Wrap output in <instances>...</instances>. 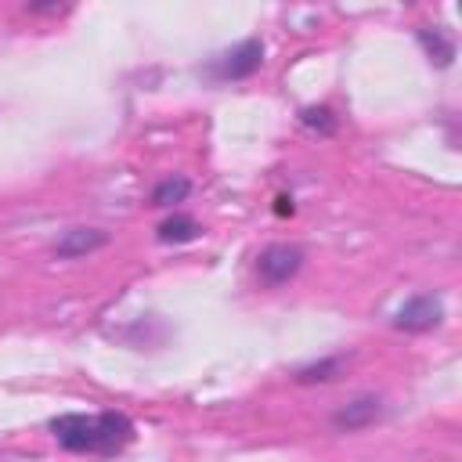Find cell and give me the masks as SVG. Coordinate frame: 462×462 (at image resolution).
<instances>
[{"mask_svg":"<svg viewBox=\"0 0 462 462\" xmlns=\"http://www.w3.org/2000/svg\"><path fill=\"white\" fill-rule=\"evenodd\" d=\"M274 213H278V217H292V213H296L292 195H278V199H274Z\"/></svg>","mask_w":462,"mask_h":462,"instance_id":"4fadbf2b","label":"cell"},{"mask_svg":"<svg viewBox=\"0 0 462 462\" xmlns=\"http://www.w3.org/2000/svg\"><path fill=\"white\" fill-rule=\"evenodd\" d=\"M386 415H390V404L379 393H357L343 408H336L328 415V422H332L336 433H357V430H368V426L383 422Z\"/></svg>","mask_w":462,"mask_h":462,"instance_id":"5b68a950","label":"cell"},{"mask_svg":"<svg viewBox=\"0 0 462 462\" xmlns=\"http://www.w3.org/2000/svg\"><path fill=\"white\" fill-rule=\"evenodd\" d=\"M260 69H263V40L260 36H245L235 47L213 54L199 72L209 83H242V79H253Z\"/></svg>","mask_w":462,"mask_h":462,"instance_id":"7a4b0ae2","label":"cell"},{"mask_svg":"<svg viewBox=\"0 0 462 462\" xmlns=\"http://www.w3.org/2000/svg\"><path fill=\"white\" fill-rule=\"evenodd\" d=\"M390 325L397 332H408V336H426V332L444 325V300L437 292H415L393 310Z\"/></svg>","mask_w":462,"mask_h":462,"instance_id":"277c9868","label":"cell"},{"mask_svg":"<svg viewBox=\"0 0 462 462\" xmlns=\"http://www.w3.org/2000/svg\"><path fill=\"white\" fill-rule=\"evenodd\" d=\"M51 437L58 440L61 451L69 455H97V458H112L123 448H130L134 440V419L126 411L116 408H101V411H61L47 422Z\"/></svg>","mask_w":462,"mask_h":462,"instance_id":"6da1fadb","label":"cell"},{"mask_svg":"<svg viewBox=\"0 0 462 462\" xmlns=\"http://www.w3.org/2000/svg\"><path fill=\"white\" fill-rule=\"evenodd\" d=\"M300 126L318 134V137H332L339 130V116L332 105H303L300 108Z\"/></svg>","mask_w":462,"mask_h":462,"instance_id":"8fae6325","label":"cell"},{"mask_svg":"<svg viewBox=\"0 0 462 462\" xmlns=\"http://www.w3.org/2000/svg\"><path fill=\"white\" fill-rule=\"evenodd\" d=\"M29 14H65L69 7L65 4H25Z\"/></svg>","mask_w":462,"mask_h":462,"instance_id":"7c38bea8","label":"cell"},{"mask_svg":"<svg viewBox=\"0 0 462 462\" xmlns=\"http://www.w3.org/2000/svg\"><path fill=\"white\" fill-rule=\"evenodd\" d=\"M307 263V253L303 245L296 242H271L260 249L256 256V278L263 289H278V285H289Z\"/></svg>","mask_w":462,"mask_h":462,"instance_id":"3957f363","label":"cell"},{"mask_svg":"<svg viewBox=\"0 0 462 462\" xmlns=\"http://www.w3.org/2000/svg\"><path fill=\"white\" fill-rule=\"evenodd\" d=\"M415 43L422 47V54H426V61L433 69H451L455 58H458V43L444 25H419L415 29Z\"/></svg>","mask_w":462,"mask_h":462,"instance_id":"52a82bcc","label":"cell"},{"mask_svg":"<svg viewBox=\"0 0 462 462\" xmlns=\"http://www.w3.org/2000/svg\"><path fill=\"white\" fill-rule=\"evenodd\" d=\"M346 368V354H328V357H318L310 365H300L292 372V383L296 386H325V383H336Z\"/></svg>","mask_w":462,"mask_h":462,"instance_id":"9c48e42d","label":"cell"},{"mask_svg":"<svg viewBox=\"0 0 462 462\" xmlns=\"http://www.w3.org/2000/svg\"><path fill=\"white\" fill-rule=\"evenodd\" d=\"M202 224L191 217V213H170L166 220H159L155 227V242L159 245H188L195 238H202Z\"/></svg>","mask_w":462,"mask_h":462,"instance_id":"ba28073f","label":"cell"},{"mask_svg":"<svg viewBox=\"0 0 462 462\" xmlns=\"http://www.w3.org/2000/svg\"><path fill=\"white\" fill-rule=\"evenodd\" d=\"M108 242H112V235L105 227H69V231H61L54 238L51 253L58 260H79V256H90V253L105 249Z\"/></svg>","mask_w":462,"mask_h":462,"instance_id":"8992f818","label":"cell"},{"mask_svg":"<svg viewBox=\"0 0 462 462\" xmlns=\"http://www.w3.org/2000/svg\"><path fill=\"white\" fill-rule=\"evenodd\" d=\"M188 195H191V180H188V177H180V173H173V177H162V180L152 188L148 206H152V209H170V206L184 202Z\"/></svg>","mask_w":462,"mask_h":462,"instance_id":"30bf717a","label":"cell"}]
</instances>
